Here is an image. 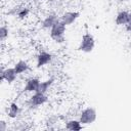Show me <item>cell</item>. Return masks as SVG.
I'll list each match as a JSON object with an SVG mask.
<instances>
[{
    "label": "cell",
    "mask_w": 131,
    "mask_h": 131,
    "mask_svg": "<svg viewBox=\"0 0 131 131\" xmlns=\"http://www.w3.org/2000/svg\"><path fill=\"white\" fill-rule=\"evenodd\" d=\"M78 119L80 120V122L84 125H91L93 124L96 119H97V112L94 107L92 106H86L83 110H81V112L79 113V117Z\"/></svg>",
    "instance_id": "obj_3"
},
{
    "label": "cell",
    "mask_w": 131,
    "mask_h": 131,
    "mask_svg": "<svg viewBox=\"0 0 131 131\" xmlns=\"http://www.w3.org/2000/svg\"><path fill=\"white\" fill-rule=\"evenodd\" d=\"M67 32V26L60 21H57L50 30H49V38L57 44H61L64 42V36Z\"/></svg>",
    "instance_id": "obj_1"
},
{
    "label": "cell",
    "mask_w": 131,
    "mask_h": 131,
    "mask_svg": "<svg viewBox=\"0 0 131 131\" xmlns=\"http://www.w3.org/2000/svg\"><path fill=\"white\" fill-rule=\"evenodd\" d=\"M95 47V38L91 33H85L82 35L80 43L78 45V50L84 53H90Z\"/></svg>",
    "instance_id": "obj_2"
},
{
    "label": "cell",
    "mask_w": 131,
    "mask_h": 131,
    "mask_svg": "<svg viewBox=\"0 0 131 131\" xmlns=\"http://www.w3.org/2000/svg\"><path fill=\"white\" fill-rule=\"evenodd\" d=\"M84 128V125L79 119H70L64 122V129L69 131H80Z\"/></svg>",
    "instance_id": "obj_11"
},
{
    "label": "cell",
    "mask_w": 131,
    "mask_h": 131,
    "mask_svg": "<svg viewBox=\"0 0 131 131\" xmlns=\"http://www.w3.org/2000/svg\"><path fill=\"white\" fill-rule=\"evenodd\" d=\"M125 1H128V0H120V2H125Z\"/></svg>",
    "instance_id": "obj_19"
},
{
    "label": "cell",
    "mask_w": 131,
    "mask_h": 131,
    "mask_svg": "<svg viewBox=\"0 0 131 131\" xmlns=\"http://www.w3.org/2000/svg\"><path fill=\"white\" fill-rule=\"evenodd\" d=\"M8 36H9V29L6 25H2L0 27V41L2 43H4L7 39H8Z\"/></svg>",
    "instance_id": "obj_16"
},
{
    "label": "cell",
    "mask_w": 131,
    "mask_h": 131,
    "mask_svg": "<svg viewBox=\"0 0 131 131\" xmlns=\"http://www.w3.org/2000/svg\"><path fill=\"white\" fill-rule=\"evenodd\" d=\"M19 114H20V106H19V104L17 102H15V101H11L8 104L7 108H6V117L9 118V119L14 120V119H16L19 116Z\"/></svg>",
    "instance_id": "obj_10"
},
{
    "label": "cell",
    "mask_w": 131,
    "mask_h": 131,
    "mask_svg": "<svg viewBox=\"0 0 131 131\" xmlns=\"http://www.w3.org/2000/svg\"><path fill=\"white\" fill-rule=\"evenodd\" d=\"M40 78L38 77H30L28 78L26 81H25V84H24V87H23V91L25 93H34L36 91H38V88H39V85H40Z\"/></svg>",
    "instance_id": "obj_7"
},
{
    "label": "cell",
    "mask_w": 131,
    "mask_h": 131,
    "mask_svg": "<svg viewBox=\"0 0 131 131\" xmlns=\"http://www.w3.org/2000/svg\"><path fill=\"white\" fill-rule=\"evenodd\" d=\"M54 78L50 77V78H47L45 80H41L40 82V85H39V88H38V91L40 92H43V93H47L50 88L52 87L53 83H54Z\"/></svg>",
    "instance_id": "obj_15"
},
{
    "label": "cell",
    "mask_w": 131,
    "mask_h": 131,
    "mask_svg": "<svg viewBox=\"0 0 131 131\" xmlns=\"http://www.w3.org/2000/svg\"><path fill=\"white\" fill-rule=\"evenodd\" d=\"M125 31L128 33H131V11H129V17H128V23L124 26Z\"/></svg>",
    "instance_id": "obj_18"
},
{
    "label": "cell",
    "mask_w": 131,
    "mask_h": 131,
    "mask_svg": "<svg viewBox=\"0 0 131 131\" xmlns=\"http://www.w3.org/2000/svg\"><path fill=\"white\" fill-rule=\"evenodd\" d=\"M57 21H59V16L55 12H48L41 20V28L43 30L49 31Z\"/></svg>",
    "instance_id": "obj_8"
},
{
    "label": "cell",
    "mask_w": 131,
    "mask_h": 131,
    "mask_svg": "<svg viewBox=\"0 0 131 131\" xmlns=\"http://www.w3.org/2000/svg\"><path fill=\"white\" fill-rule=\"evenodd\" d=\"M8 130V123L2 119L0 120V131H7Z\"/></svg>",
    "instance_id": "obj_17"
},
{
    "label": "cell",
    "mask_w": 131,
    "mask_h": 131,
    "mask_svg": "<svg viewBox=\"0 0 131 131\" xmlns=\"http://www.w3.org/2000/svg\"><path fill=\"white\" fill-rule=\"evenodd\" d=\"M53 59V54L46 50H40L36 55V67L38 69L48 66Z\"/></svg>",
    "instance_id": "obj_5"
},
{
    "label": "cell",
    "mask_w": 131,
    "mask_h": 131,
    "mask_svg": "<svg viewBox=\"0 0 131 131\" xmlns=\"http://www.w3.org/2000/svg\"><path fill=\"white\" fill-rule=\"evenodd\" d=\"M129 11L127 10H120L115 16V24L119 27H124L128 23Z\"/></svg>",
    "instance_id": "obj_12"
},
{
    "label": "cell",
    "mask_w": 131,
    "mask_h": 131,
    "mask_svg": "<svg viewBox=\"0 0 131 131\" xmlns=\"http://www.w3.org/2000/svg\"><path fill=\"white\" fill-rule=\"evenodd\" d=\"M18 74L15 72L13 67L3 68L1 71V81H5L7 84H12L16 81Z\"/></svg>",
    "instance_id": "obj_9"
},
{
    "label": "cell",
    "mask_w": 131,
    "mask_h": 131,
    "mask_svg": "<svg viewBox=\"0 0 131 131\" xmlns=\"http://www.w3.org/2000/svg\"><path fill=\"white\" fill-rule=\"evenodd\" d=\"M79 17H80V12L79 11H77V10H67V11H63L61 13V15L59 16V19H60V21H62L68 27V26L74 25Z\"/></svg>",
    "instance_id": "obj_6"
},
{
    "label": "cell",
    "mask_w": 131,
    "mask_h": 131,
    "mask_svg": "<svg viewBox=\"0 0 131 131\" xmlns=\"http://www.w3.org/2000/svg\"><path fill=\"white\" fill-rule=\"evenodd\" d=\"M48 101V95L47 93H43L40 91H36L34 93H31L30 97L28 98L27 102L28 105L31 107H39L44 105Z\"/></svg>",
    "instance_id": "obj_4"
},
{
    "label": "cell",
    "mask_w": 131,
    "mask_h": 131,
    "mask_svg": "<svg viewBox=\"0 0 131 131\" xmlns=\"http://www.w3.org/2000/svg\"><path fill=\"white\" fill-rule=\"evenodd\" d=\"M36 1H43V0H36Z\"/></svg>",
    "instance_id": "obj_20"
},
{
    "label": "cell",
    "mask_w": 131,
    "mask_h": 131,
    "mask_svg": "<svg viewBox=\"0 0 131 131\" xmlns=\"http://www.w3.org/2000/svg\"><path fill=\"white\" fill-rule=\"evenodd\" d=\"M31 14V8L30 6L27 5H23L17 7V9L15 10V16L16 18H18L19 20H25L27 19Z\"/></svg>",
    "instance_id": "obj_13"
},
{
    "label": "cell",
    "mask_w": 131,
    "mask_h": 131,
    "mask_svg": "<svg viewBox=\"0 0 131 131\" xmlns=\"http://www.w3.org/2000/svg\"><path fill=\"white\" fill-rule=\"evenodd\" d=\"M13 68L18 75H23L30 70V64L26 59H19L13 64Z\"/></svg>",
    "instance_id": "obj_14"
}]
</instances>
